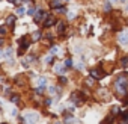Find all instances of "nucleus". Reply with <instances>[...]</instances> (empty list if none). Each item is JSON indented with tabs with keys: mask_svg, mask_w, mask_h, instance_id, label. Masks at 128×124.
Masks as SVG:
<instances>
[{
	"mask_svg": "<svg viewBox=\"0 0 128 124\" xmlns=\"http://www.w3.org/2000/svg\"><path fill=\"white\" fill-rule=\"evenodd\" d=\"M60 5H62V2H60V0H51V2H50V6H51L53 9H57V8H60Z\"/></svg>",
	"mask_w": 128,
	"mask_h": 124,
	"instance_id": "nucleus-9",
	"label": "nucleus"
},
{
	"mask_svg": "<svg viewBox=\"0 0 128 124\" xmlns=\"http://www.w3.org/2000/svg\"><path fill=\"white\" fill-rule=\"evenodd\" d=\"M6 32H8V29H6L5 26H0V35L3 36V35H6Z\"/></svg>",
	"mask_w": 128,
	"mask_h": 124,
	"instance_id": "nucleus-21",
	"label": "nucleus"
},
{
	"mask_svg": "<svg viewBox=\"0 0 128 124\" xmlns=\"http://www.w3.org/2000/svg\"><path fill=\"white\" fill-rule=\"evenodd\" d=\"M18 98H20L18 95H12V97H11V101H12V103H17V101H18Z\"/></svg>",
	"mask_w": 128,
	"mask_h": 124,
	"instance_id": "nucleus-26",
	"label": "nucleus"
},
{
	"mask_svg": "<svg viewBox=\"0 0 128 124\" xmlns=\"http://www.w3.org/2000/svg\"><path fill=\"white\" fill-rule=\"evenodd\" d=\"M15 82H17L18 85H26V80H24V76H17V79H15Z\"/></svg>",
	"mask_w": 128,
	"mask_h": 124,
	"instance_id": "nucleus-15",
	"label": "nucleus"
},
{
	"mask_svg": "<svg viewBox=\"0 0 128 124\" xmlns=\"http://www.w3.org/2000/svg\"><path fill=\"white\" fill-rule=\"evenodd\" d=\"M60 2H68V0H60Z\"/></svg>",
	"mask_w": 128,
	"mask_h": 124,
	"instance_id": "nucleus-37",
	"label": "nucleus"
},
{
	"mask_svg": "<svg viewBox=\"0 0 128 124\" xmlns=\"http://www.w3.org/2000/svg\"><path fill=\"white\" fill-rule=\"evenodd\" d=\"M14 23H15V15L6 17V24H8V26H14Z\"/></svg>",
	"mask_w": 128,
	"mask_h": 124,
	"instance_id": "nucleus-12",
	"label": "nucleus"
},
{
	"mask_svg": "<svg viewBox=\"0 0 128 124\" xmlns=\"http://www.w3.org/2000/svg\"><path fill=\"white\" fill-rule=\"evenodd\" d=\"M45 60H47V62H53V57H51V56H48V57H47Z\"/></svg>",
	"mask_w": 128,
	"mask_h": 124,
	"instance_id": "nucleus-34",
	"label": "nucleus"
},
{
	"mask_svg": "<svg viewBox=\"0 0 128 124\" xmlns=\"http://www.w3.org/2000/svg\"><path fill=\"white\" fill-rule=\"evenodd\" d=\"M104 9H106L107 12H108V11H112V5H110V3L107 2V3H106V6H104Z\"/></svg>",
	"mask_w": 128,
	"mask_h": 124,
	"instance_id": "nucleus-23",
	"label": "nucleus"
},
{
	"mask_svg": "<svg viewBox=\"0 0 128 124\" xmlns=\"http://www.w3.org/2000/svg\"><path fill=\"white\" fill-rule=\"evenodd\" d=\"M65 23H63V21H59L57 23V33H63V32H65Z\"/></svg>",
	"mask_w": 128,
	"mask_h": 124,
	"instance_id": "nucleus-10",
	"label": "nucleus"
},
{
	"mask_svg": "<svg viewBox=\"0 0 128 124\" xmlns=\"http://www.w3.org/2000/svg\"><path fill=\"white\" fill-rule=\"evenodd\" d=\"M45 104H47V106H50V104H51V100H50V98H47V100H45Z\"/></svg>",
	"mask_w": 128,
	"mask_h": 124,
	"instance_id": "nucleus-33",
	"label": "nucleus"
},
{
	"mask_svg": "<svg viewBox=\"0 0 128 124\" xmlns=\"http://www.w3.org/2000/svg\"><path fill=\"white\" fill-rule=\"evenodd\" d=\"M71 101H72L76 106H80V104H83V101H84V95H83L80 91H77V92H74V94L71 95Z\"/></svg>",
	"mask_w": 128,
	"mask_h": 124,
	"instance_id": "nucleus-3",
	"label": "nucleus"
},
{
	"mask_svg": "<svg viewBox=\"0 0 128 124\" xmlns=\"http://www.w3.org/2000/svg\"><path fill=\"white\" fill-rule=\"evenodd\" d=\"M56 124H62V122H56Z\"/></svg>",
	"mask_w": 128,
	"mask_h": 124,
	"instance_id": "nucleus-38",
	"label": "nucleus"
},
{
	"mask_svg": "<svg viewBox=\"0 0 128 124\" xmlns=\"http://www.w3.org/2000/svg\"><path fill=\"white\" fill-rule=\"evenodd\" d=\"M57 51H59V48H57V47H51V50H50V53H51V54H56Z\"/></svg>",
	"mask_w": 128,
	"mask_h": 124,
	"instance_id": "nucleus-24",
	"label": "nucleus"
},
{
	"mask_svg": "<svg viewBox=\"0 0 128 124\" xmlns=\"http://www.w3.org/2000/svg\"><path fill=\"white\" fill-rule=\"evenodd\" d=\"M23 14H24V9L23 8H18L17 9V15H23Z\"/></svg>",
	"mask_w": 128,
	"mask_h": 124,
	"instance_id": "nucleus-27",
	"label": "nucleus"
},
{
	"mask_svg": "<svg viewBox=\"0 0 128 124\" xmlns=\"http://www.w3.org/2000/svg\"><path fill=\"white\" fill-rule=\"evenodd\" d=\"M38 113H33V112H27L26 113V119H27V122H30V124H35L36 121H38Z\"/></svg>",
	"mask_w": 128,
	"mask_h": 124,
	"instance_id": "nucleus-5",
	"label": "nucleus"
},
{
	"mask_svg": "<svg viewBox=\"0 0 128 124\" xmlns=\"http://www.w3.org/2000/svg\"><path fill=\"white\" fill-rule=\"evenodd\" d=\"M11 115L15 116V115H17V109H12V110H11Z\"/></svg>",
	"mask_w": 128,
	"mask_h": 124,
	"instance_id": "nucleus-32",
	"label": "nucleus"
},
{
	"mask_svg": "<svg viewBox=\"0 0 128 124\" xmlns=\"http://www.w3.org/2000/svg\"><path fill=\"white\" fill-rule=\"evenodd\" d=\"M114 92H116V95H118L119 98L125 97V95H126V92H128V89H126V85H122V83H118V82H114Z\"/></svg>",
	"mask_w": 128,
	"mask_h": 124,
	"instance_id": "nucleus-1",
	"label": "nucleus"
},
{
	"mask_svg": "<svg viewBox=\"0 0 128 124\" xmlns=\"http://www.w3.org/2000/svg\"><path fill=\"white\" fill-rule=\"evenodd\" d=\"M110 2H125V0H110Z\"/></svg>",
	"mask_w": 128,
	"mask_h": 124,
	"instance_id": "nucleus-35",
	"label": "nucleus"
},
{
	"mask_svg": "<svg viewBox=\"0 0 128 124\" xmlns=\"http://www.w3.org/2000/svg\"><path fill=\"white\" fill-rule=\"evenodd\" d=\"M54 23H56V17L54 15H48L45 18V21H44V27H51Z\"/></svg>",
	"mask_w": 128,
	"mask_h": 124,
	"instance_id": "nucleus-6",
	"label": "nucleus"
},
{
	"mask_svg": "<svg viewBox=\"0 0 128 124\" xmlns=\"http://www.w3.org/2000/svg\"><path fill=\"white\" fill-rule=\"evenodd\" d=\"M113 119H114V115H108V116L102 121V124H113Z\"/></svg>",
	"mask_w": 128,
	"mask_h": 124,
	"instance_id": "nucleus-14",
	"label": "nucleus"
},
{
	"mask_svg": "<svg viewBox=\"0 0 128 124\" xmlns=\"http://www.w3.org/2000/svg\"><path fill=\"white\" fill-rule=\"evenodd\" d=\"M47 17H48V15L45 14V11H39V12L35 15V23H41V21H42V20H45Z\"/></svg>",
	"mask_w": 128,
	"mask_h": 124,
	"instance_id": "nucleus-7",
	"label": "nucleus"
},
{
	"mask_svg": "<svg viewBox=\"0 0 128 124\" xmlns=\"http://www.w3.org/2000/svg\"><path fill=\"white\" fill-rule=\"evenodd\" d=\"M2 44H3V39H2V38H0V45H2Z\"/></svg>",
	"mask_w": 128,
	"mask_h": 124,
	"instance_id": "nucleus-36",
	"label": "nucleus"
},
{
	"mask_svg": "<svg viewBox=\"0 0 128 124\" xmlns=\"http://www.w3.org/2000/svg\"><path fill=\"white\" fill-rule=\"evenodd\" d=\"M59 80H60V83H66V79L63 77V76H60V79H59Z\"/></svg>",
	"mask_w": 128,
	"mask_h": 124,
	"instance_id": "nucleus-30",
	"label": "nucleus"
},
{
	"mask_svg": "<svg viewBox=\"0 0 128 124\" xmlns=\"http://www.w3.org/2000/svg\"><path fill=\"white\" fill-rule=\"evenodd\" d=\"M41 36H42V35H41V32H39V30H36V32H33L32 39H33V41H39V39H41Z\"/></svg>",
	"mask_w": 128,
	"mask_h": 124,
	"instance_id": "nucleus-13",
	"label": "nucleus"
},
{
	"mask_svg": "<svg viewBox=\"0 0 128 124\" xmlns=\"http://www.w3.org/2000/svg\"><path fill=\"white\" fill-rule=\"evenodd\" d=\"M86 85L88 86H92L94 85V79H86Z\"/></svg>",
	"mask_w": 128,
	"mask_h": 124,
	"instance_id": "nucleus-25",
	"label": "nucleus"
},
{
	"mask_svg": "<svg viewBox=\"0 0 128 124\" xmlns=\"http://www.w3.org/2000/svg\"><path fill=\"white\" fill-rule=\"evenodd\" d=\"M27 12H29V15H33V14H35V8H30Z\"/></svg>",
	"mask_w": 128,
	"mask_h": 124,
	"instance_id": "nucleus-29",
	"label": "nucleus"
},
{
	"mask_svg": "<svg viewBox=\"0 0 128 124\" xmlns=\"http://www.w3.org/2000/svg\"><path fill=\"white\" fill-rule=\"evenodd\" d=\"M120 67L122 68H128V56H122L120 57Z\"/></svg>",
	"mask_w": 128,
	"mask_h": 124,
	"instance_id": "nucleus-11",
	"label": "nucleus"
},
{
	"mask_svg": "<svg viewBox=\"0 0 128 124\" xmlns=\"http://www.w3.org/2000/svg\"><path fill=\"white\" fill-rule=\"evenodd\" d=\"M106 76V73H104V70L100 67V68H94V70H90V77L92 79H95V80H100V79H102Z\"/></svg>",
	"mask_w": 128,
	"mask_h": 124,
	"instance_id": "nucleus-4",
	"label": "nucleus"
},
{
	"mask_svg": "<svg viewBox=\"0 0 128 124\" xmlns=\"http://www.w3.org/2000/svg\"><path fill=\"white\" fill-rule=\"evenodd\" d=\"M18 44H20L18 54H23V53H24V50H27V48H29V45H30V41H27V36H21V38L18 39Z\"/></svg>",
	"mask_w": 128,
	"mask_h": 124,
	"instance_id": "nucleus-2",
	"label": "nucleus"
},
{
	"mask_svg": "<svg viewBox=\"0 0 128 124\" xmlns=\"http://www.w3.org/2000/svg\"><path fill=\"white\" fill-rule=\"evenodd\" d=\"M44 91H45V88H44V86H38V88H36V91H35V92H36V94H39V95H41V94H44Z\"/></svg>",
	"mask_w": 128,
	"mask_h": 124,
	"instance_id": "nucleus-19",
	"label": "nucleus"
},
{
	"mask_svg": "<svg viewBox=\"0 0 128 124\" xmlns=\"http://www.w3.org/2000/svg\"><path fill=\"white\" fill-rule=\"evenodd\" d=\"M45 83H47V79L45 77H39V86H44L45 88Z\"/></svg>",
	"mask_w": 128,
	"mask_h": 124,
	"instance_id": "nucleus-18",
	"label": "nucleus"
},
{
	"mask_svg": "<svg viewBox=\"0 0 128 124\" xmlns=\"http://www.w3.org/2000/svg\"><path fill=\"white\" fill-rule=\"evenodd\" d=\"M11 53H12V48L8 47V48L5 50V56H6V57H11Z\"/></svg>",
	"mask_w": 128,
	"mask_h": 124,
	"instance_id": "nucleus-20",
	"label": "nucleus"
},
{
	"mask_svg": "<svg viewBox=\"0 0 128 124\" xmlns=\"http://www.w3.org/2000/svg\"><path fill=\"white\" fill-rule=\"evenodd\" d=\"M65 67H66V68H71V67H72V59L68 57V59L65 60Z\"/></svg>",
	"mask_w": 128,
	"mask_h": 124,
	"instance_id": "nucleus-17",
	"label": "nucleus"
},
{
	"mask_svg": "<svg viewBox=\"0 0 128 124\" xmlns=\"http://www.w3.org/2000/svg\"><path fill=\"white\" fill-rule=\"evenodd\" d=\"M122 119H128V110L122 112Z\"/></svg>",
	"mask_w": 128,
	"mask_h": 124,
	"instance_id": "nucleus-28",
	"label": "nucleus"
},
{
	"mask_svg": "<svg viewBox=\"0 0 128 124\" xmlns=\"http://www.w3.org/2000/svg\"><path fill=\"white\" fill-rule=\"evenodd\" d=\"M119 42L120 44H128V30H124L120 35H119Z\"/></svg>",
	"mask_w": 128,
	"mask_h": 124,
	"instance_id": "nucleus-8",
	"label": "nucleus"
},
{
	"mask_svg": "<svg viewBox=\"0 0 128 124\" xmlns=\"http://www.w3.org/2000/svg\"><path fill=\"white\" fill-rule=\"evenodd\" d=\"M65 68H66V67H62L60 64H56V67H54V70H56L57 73H63V71H65Z\"/></svg>",
	"mask_w": 128,
	"mask_h": 124,
	"instance_id": "nucleus-16",
	"label": "nucleus"
},
{
	"mask_svg": "<svg viewBox=\"0 0 128 124\" xmlns=\"http://www.w3.org/2000/svg\"><path fill=\"white\" fill-rule=\"evenodd\" d=\"M112 112H113L112 115H114V116H116V115L119 113V107H118V106H114V107H112Z\"/></svg>",
	"mask_w": 128,
	"mask_h": 124,
	"instance_id": "nucleus-22",
	"label": "nucleus"
},
{
	"mask_svg": "<svg viewBox=\"0 0 128 124\" xmlns=\"http://www.w3.org/2000/svg\"><path fill=\"white\" fill-rule=\"evenodd\" d=\"M54 92H56V88H54V86H51V88H50V94H54Z\"/></svg>",
	"mask_w": 128,
	"mask_h": 124,
	"instance_id": "nucleus-31",
	"label": "nucleus"
}]
</instances>
